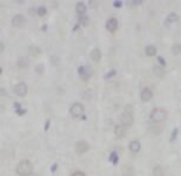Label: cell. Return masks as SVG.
Returning a JSON list of instances; mask_svg holds the SVG:
<instances>
[{
    "label": "cell",
    "mask_w": 181,
    "mask_h": 176,
    "mask_svg": "<svg viewBox=\"0 0 181 176\" xmlns=\"http://www.w3.org/2000/svg\"><path fill=\"white\" fill-rule=\"evenodd\" d=\"M47 27H48L47 25H43V31H46V30H47Z\"/></svg>",
    "instance_id": "cell-37"
},
{
    "label": "cell",
    "mask_w": 181,
    "mask_h": 176,
    "mask_svg": "<svg viewBox=\"0 0 181 176\" xmlns=\"http://www.w3.org/2000/svg\"><path fill=\"white\" fill-rule=\"evenodd\" d=\"M141 148V144L138 141H132L130 143V149L132 152H138Z\"/></svg>",
    "instance_id": "cell-16"
},
{
    "label": "cell",
    "mask_w": 181,
    "mask_h": 176,
    "mask_svg": "<svg viewBox=\"0 0 181 176\" xmlns=\"http://www.w3.org/2000/svg\"><path fill=\"white\" fill-rule=\"evenodd\" d=\"M28 51H29V54L32 55V56H37V55H39L41 53V50L39 49L37 46H35V45L30 46Z\"/></svg>",
    "instance_id": "cell-15"
},
{
    "label": "cell",
    "mask_w": 181,
    "mask_h": 176,
    "mask_svg": "<svg viewBox=\"0 0 181 176\" xmlns=\"http://www.w3.org/2000/svg\"><path fill=\"white\" fill-rule=\"evenodd\" d=\"M153 175L154 176H165L164 174V170L160 166H155L153 169Z\"/></svg>",
    "instance_id": "cell-19"
},
{
    "label": "cell",
    "mask_w": 181,
    "mask_h": 176,
    "mask_svg": "<svg viewBox=\"0 0 181 176\" xmlns=\"http://www.w3.org/2000/svg\"><path fill=\"white\" fill-rule=\"evenodd\" d=\"M14 106H15V108H16V112L18 113V115L21 116V115H23V114L26 113V110H25V109H22L21 105H20L19 103H15Z\"/></svg>",
    "instance_id": "cell-20"
},
{
    "label": "cell",
    "mask_w": 181,
    "mask_h": 176,
    "mask_svg": "<svg viewBox=\"0 0 181 176\" xmlns=\"http://www.w3.org/2000/svg\"><path fill=\"white\" fill-rule=\"evenodd\" d=\"M25 23H26V19H25V17L23 15H16L11 19V25L14 27H22Z\"/></svg>",
    "instance_id": "cell-5"
},
{
    "label": "cell",
    "mask_w": 181,
    "mask_h": 176,
    "mask_svg": "<svg viewBox=\"0 0 181 176\" xmlns=\"http://www.w3.org/2000/svg\"><path fill=\"white\" fill-rule=\"evenodd\" d=\"M115 75H116V72L114 70H110L108 74H106L105 75V79H111L112 77H115Z\"/></svg>",
    "instance_id": "cell-26"
},
{
    "label": "cell",
    "mask_w": 181,
    "mask_h": 176,
    "mask_svg": "<svg viewBox=\"0 0 181 176\" xmlns=\"http://www.w3.org/2000/svg\"><path fill=\"white\" fill-rule=\"evenodd\" d=\"M89 149V144L87 143L86 141H79L76 144V151L78 153H85Z\"/></svg>",
    "instance_id": "cell-6"
},
{
    "label": "cell",
    "mask_w": 181,
    "mask_h": 176,
    "mask_svg": "<svg viewBox=\"0 0 181 176\" xmlns=\"http://www.w3.org/2000/svg\"><path fill=\"white\" fill-rule=\"evenodd\" d=\"M117 26H118V22H117L116 18H111V19H109L108 22L106 23V28H107L111 33L116 31Z\"/></svg>",
    "instance_id": "cell-7"
},
{
    "label": "cell",
    "mask_w": 181,
    "mask_h": 176,
    "mask_svg": "<svg viewBox=\"0 0 181 176\" xmlns=\"http://www.w3.org/2000/svg\"><path fill=\"white\" fill-rule=\"evenodd\" d=\"M71 176H85V174H84L83 172H81V171H77V172H75Z\"/></svg>",
    "instance_id": "cell-31"
},
{
    "label": "cell",
    "mask_w": 181,
    "mask_h": 176,
    "mask_svg": "<svg viewBox=\"0 0 181 176\" xmlns=\"http://www.w3.org/2000/svg\"><path fill=\"white\" fill-rule=\"evenodd\" d=\"M36 72H37L39 75H43V65H37V66H36Z\"/></svg>",
    "instance_id": "cell-28"
},
{
    "label": "cell",
    "mask_w": 181,
    "mask_h": 176,
    "mask_svg": "<svg viewBox=\"0 0 181 176\" xmlns=\"http://www.w3.org/2000/svg\"><path fill=\"white\" fill-rule=\"evenodd\" d=\"M27 91H28L27 85L25 84V83H19V84H17L14 88V92L17 95H19V96H24V95H26L27 94Z\"/></svg>",
    "instance_id": "cell-4"
},
{
    "label": "cell",
    "mask_w": 181,
    "mask_h": 176,
    "mask_svg": "<svg viewBox=\"0 0 181 176\" xmlns=\"http://www.w3.org/2000/svg\"><path fill=\"white\" fill-rule=\"evenodd\" d=\"M114 133H115V135H116L118 138H121V137H123V136L125 135L124 127L122 126V125H116V126H115V130H114Z\"/></svg>",
    "instance_id": "cell-14"
},
{
    "label": "cell",
    "mask_w": 181,
    "mask_h": 176,
    "mask_svg": "<svg viewBox=\"0 0 181 176\" xmlns=\"http://www.w3.org/2000/svg\"><path fill=\"white\" fill-rule=\"evenodd\" d=\"M32 164L28 160H23L17 166V174L19 176H28L32 173Z\"/></svg>",
    "instance_id": "cell-1"
},
{
    "label": "cell",
    "mask_w": 181,
    "mask_h": 176,
    "mask_svg": "<svg viewBox=\"0 0 181 176\" xmlns=\"http://www.w3.org/2000/svg\"><path fill=\"white\" fill-rule=\"evenodd\" d=\"M76 11H77V13H78V15H80V16H83V15L86 13V5H85L83 2L77 3Z\"/></svg>",
    "instance_id": "cell-13"
},
{
    "label": "cell",
    "mask_w": 181,
    "mask_h": 176,
    "mask_svg": "<svg viewBox=\"0 0 181 176\" xmlns=\"http://www.w3.org/2000/svg\"><path fill=\"white\" fill-rule=\"evenodd\" d=\"M152 98V91L151 89H149L148 87L144 88L142 91H141V100L143 102H148Z\"/></svg>",
    "instance_id": "cell-9"
},
{
    "label": "cell",
    "mask_w": 181,
    "mask_h": 176,
    "mask_svg": "<svg viewBox=\"0 0 181 176\" xmlns=\"http://www.w3.org/2000/svg\"><path fill=\"white\" fill-rule=\"evenodd\" d=\"M171 52H172V54L173 55H178L181 53V46L178 45V43H176L172 47V49H171Z\"/></svg>",
    "instance_id": "cell-21"
},
{
    "label": "cell",
    "mask_w": 181,
    "mask_h": 176,
    "mask_svg": "<svg viewBox=\"0 0 181 176\" xmlns=\"http://www.w3.org/2000/svg\"><path fill=\"white\" fill-rule=\"evenodd\" d=\"M17 64L20 68H27L28 65H29V59L27 57H19Z\"/></svg>",
    "instance_id": "cell-11"
},
{
    "label": "cell",
    "mask_w": 181,
    "mask_h": 176,
    "mask_svg": "<svg viewBox=\"0 0 181 176\" xmlns=\"http://www.w3.org/2000/svg\"><path fill=\"white\" fill-rule=\"evenodd\" d=\"M153 73L155 74L157 77H162L164 76V74H165V70H164V68H160V66H154Z\"/></svg>",
    "instance_id": "cell-22"
},
{
    "label": "cell",
    "mask_w": 181,
    "mask_h": 176,
    "mask_svg": "<svg viewBox=\"0 0 181 176\" xmlns=\"http://www.w3.org/2000/svg\"><path fill=\"white\" fill-rule=\"evenodd\" d=\"M132 121H134V118H132V114L125 112V113H123L121 115L122 125H124V126H130V124H132Z\"/></svg>",
    "instance_id": "cell-8"
},
{
    "label": "cell",
    "mask_w": 181,
    "mask_h": 176,
    "mask_svg": "<svg viewBox=\"0 0 181 176\" xmlns=\"http://www.w3.org/2000/svg\"><path fill=\"white\" fill-rule=\"evenodd\" d=\"M4 51V45H3V43H1V53Z\"/></svg>",
    "instance_id": "cell-36"
},
{
    "label": "cell",
    "mask_w": 181,
    "mask_h": 176,
    "mask_svg": "<svg viewBox=\"0 0 181 176\" xmlns=\"http://www.w3.org/2000/svg\"><path fill=\"white\" fill-rule=\"evenodd\" d=\"M132 2L134 3V4H141L143 1H142V0H136V1H132Z\"/></svg>",
    "instance_id": "cell-34"
},
{
    "label": "cell",
    "mask_w": 181,
    "mask_h": 176,
    "mask_svg": "<svg viewBox=\"0 0 181 176\" xmlns=\"http://www.w3.org/2000/svg\"><path fill=\"white\" fill-rule=\"evenodd\" d=\"M78 73L81 76V78L84 79V80H87V79L89 78V73L87 72V68L85 66H80L78 68Z\"/></svg>",
    "instance_id": "cell-12"
},
{
    "label": "cell",
    "mask_w": 181,
    "mask_h": 176,
    "mask_svg": "<svg viewBox=\"0 0 181 176\" xmlns=\"http://www.w3.org/2000/svg\"><path fill=\"white\" fill-rule=\"evenodd\" d=\"M88 22H89L88 17H84V16L79 17V23L82 24L83 26H87V25H88Z\"/></svg>",
    "instance_id": "cell-24"
},
{
    "label": "cell",
    "mask_w": 181,
    "mask_h": 176,
    "mask_svg": "<svg viewBox=\"0 0 181 176\" xmlns=\"http://www.w3.org/2000/svg\"><path fill=\"white\" fill-rule=\"evenodd\" d=\"M36 13H37V15L39 17H43L45 15L47 14V8L45 7V6H41V7L37 8V11H36Z\"/></svg>",
    "instance_id": "cell-25"
},
{
    "label": "cell",
    "mask_w": 181,
    "mask_h": 176,
    "mask_svg": "<svg viewBox=\"0 0 181 176\" xmlns=\"http://www.w3.org/2000/svg\"><path fill=\"white\" fill-rule=\"evenodd\" d=\"M145 52H146V55L147 56H155L156 55V48L154 46H148L146 47V49H145Z\"/></svg>",
    "instance_id": "cell-17"
},
{
    "label": "cell",
    "mask_w": 181,
    "mask_h": 176,
    "mask_svg": "<svg viewBox=\"0 0 181 176\" xmlns=\"http://www.w3.org/2000/svg\"><path fill=\"white\" fill-rule=\"evenodd\" d=\"M179 19V17L177 16V14H175V13H172V14H170L169 16H168L167 18V24H170V23H174V22H177Z\"/></svg>",
    "instance_id": "cell-18"
},
{
    "label": "cell",
    "mask_w": 181,
    "mask_h": 176,
    "mask_svg": "<svg viewBox=\"0 0 181 176\" xmlns=\"http://www.w3.org/2000/svg\"><path fill=\"white\" fill-rule=\"evenodd\" d=\"M177 135H178V128H174L173 132H172V135H171V138H170L171 142L175 140L176 137H177Z\"/></svg>",
    "instance_id": "cell-27"
},
{
    "label": "cell",
    "mask_w": 181,
    "mask_h": 176,
    "mask_svg": "<svg viewBox=\"0 0 181 176\" xmlns=\"http://www.w3.org/2000/svg\"><path fill=\"white\" fill-rule=\"evenodd\" d=\"M90 57H91V59L93 60V61L98 62V61H100V60L102 59V52H100V50L98 49V48H95V49L92 50L91 53H90Z\"/></svg>",
    "instance_id": "cell-10"
},
{
    "label": "cell",
    "mask_w": 181,
    "mask_h": 176,
    "mask_svg": "<svg viewBox=\"0 0 181 176\" xmlns=\"http://www.w3.org/2000/svg\"><path fill=\"white\" fill-rule=\"evenodd\" d=\"M167 112L164 109H153L150 114V118L155 122H162L166 119Z\"/></svg>",
    "instance_id": "cell-2"
},
{
    "label": "cell",
    "mask_w": 181,
    "mask_h": 176,
    "mask_svg": "<svg viewBox=\"0 0 181 176\" xmlns=\"http://www.w3.org/2000/svg\"><path fill=\"white\" fill-rule=\"evenodd\" d=\"M157 60H158V62H160V64L162 65V66H166V64H167V63H166L165 59H164V58H162V56H158V57H157Z\"/></svg>",
    "instance_id": "cell-29"
},
{
    "label": "cell",
    "mask_w": 181,
    "mask_h": 176,
    "mask_svg": "<svg viewBox=\"0 0 181 176\" xmlns=\"http://www.w3.org/2000/svg\"><path fill=\"white\" fill-rule=\"evenodd\" d=\"M113 5H114V7H121V6H122V1H120V0L114 1Z\"/></svg>",
    "instance_id": "cell-30"
},
{
    "label": "cell",
    "mask_w": 181,
    "mask_h": 176,
    "mask_svg": "<svg viewBox=\"0 0 181 176\" xmlns=\"http://www.w3.org/2000/svg\"><path fill=\"white\" fill-rule=\"evenodd\" d=\"M84 111H85V110H84L83 105H81V104H79V103L73 104V105L70 107V114H71L73 117H77V118L83 116Z\"/></svg>",
    "instance_id": "cell-3"
},
{
    "label": "cell",
    "mask_w": 181,
    "mask_h": 176,
    "mask_svg": "<svg viewBox=\"0 0 181 176\" xmlns=\"http://www.w3.org/2000/svg\"><path fill=\"white\" fill-rule=\"evenodd\" d=\"M57 167H58V166H57V164H54V165L52 166V169H51V171H52V172H53V173H54L55 171H56Z\"/></svg>",
    "instance_id": "cell-32"
},
{
    "label": "cell",
    "mask_w": 181,
    "mask_h": 176,
    "mask_svg": "<svg viewBox=\"0 0 181 176\" xmlns=\"http://www.w3.org/2000/svg\"><path fill=\"white\" fill-rule=\"evenodd\" d=\"M49 126H50V120H47V122H46V126H45V130H48Z\"/></svg>",
    "instance_id": "cell-33"
},
{
    "label": "cell",
    "mask_w": 181,
    "mask_h": 176,
    "mask_svg": "<svg viewBox=\"0 0 181 176\" xmlns=\"http://www.w3.org/2000/svg\"><path fill=\"white\" fill-rule=\"evenodd\" d=\"M5 90H4V88H1V95H5Z\"/></svg>",
    "instance_id": "cell-35"
},
{
    "label": "cell",
    "mask_w": 181,
    "mask_h": 176,
    "mask_svg": "<svg viewBox=\"0 0 181 176\" xmlns=\"http://www.w3.org/2000/svg\"><path fill=\"white\" fill-rule=\"evenodd\" d=\"M118 155H117V152H112L111 155H110V161L112 162V164H114V165H116L117 163H118Z\"/></svg>",
    "instance_id": "cell-23"
}]
</instances>
